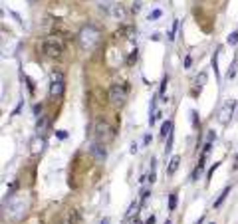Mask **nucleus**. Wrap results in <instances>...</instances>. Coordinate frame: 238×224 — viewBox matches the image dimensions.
<instances>
[{
  "label": "nucleus",
  "mask_w": 238,
  "mask_h": 224,
  "mask_svg": "<svg viewBox=\"0 0 238 224\" xmlns=\"http://www.w3.org/2000/svg\"><path fill=\"white\" fill-rule=\"evenodd\" d=\"M165 224H173V222H171V220H167V222H165Z\"/></svg>",
  "instance_id": "36"
},
{
  "label": "nucleus",
  "mask_w": 238,
  "mask_h": 224,
  "mask_svg": "<svg viewBox=\"0 0 238 224\" xmlns=\"http://www.w3.org/2000/svg\"><path fill=\"white\" fill-rule=\"evenodd\" d=\"M218 54H220V50H216L214 56H212V60H210V66H212V70H214L216 79H220V75H218Z\"/></svg>",
  "instance_id": "12"
},
{
  "label": "nucleus",
  "mask_w": 238,
  "mask_h": 224,
  "mask_svg": "<svg viewBox=\"0 0 238 224\" xmlns=\"http://www.w3.org/2000/svg\"><path fill=\"white\" fill-rule=\"evenodd\" d=\"M137 149H139V145H137V143H133V145H131V153H137Z\"/></svg>",
  "instance_id": "31"
},
{
  "label": "nucleus",
  "mask_w": 238,
  "mask_h": 224,
  "mask_svg": "<svg viewBox=\"0 0 238 224\" xmlns=\"http://www.w3.org/2000/svg\"><path fill=\"white\" fill-rule=\"evenodd\" d=\"M93 137H95V141H99V143H111L115 139V131L109 123H105V121H95Z\"/></svg>",
  "instance_id": "4"
},
{
  "label": "nucleus",
  "mask_w": 238,
  "mask_h": 224,
  "mask_svg": "<svg viewBox=\"0 0 238 224\" xmlns=\"http://www.w3.org/2000/svg\"><path fill=\"white\" fill-rule=\"evenodd\" d=\"M52 82H50V95L56 99V97H62L66 91V83H64V74L62 71H52Z\"/></svg>",
  "instance_id": "6"
},
{
  "label": "nucleus",
  "mask_w": 238,
  "mask_h": 224,
  "mask_svg": "<svg viewBox=\"0 0 238 224\" xmlns=\"http://www.w3.org/2000/svg\"><path fill=\"white\" fill-rule=\"evenodd\" d=\"M161 14H163V12L157 8V10H153L151 14H149V20H159V18H161Z\"/></svg>",
  "instance_id": "22"
},
{
  "label": "nucleus",
  "mask_w": 238,
  "mask_h": 224,
  "mask_svg": "<svg viewBox=\"0 0 238 224\" xmlns=\"http://www.w3.org/2000/svg\"><path fill=\"white\" fill-rule=\"evenodd\" d=\"M236 75V60H232L230 67H228V74H226V79H232Z\"/></svg>",
  "instance_id": "17"
},
{
  "label": "nucleus",
  "mask_w": 238,
  "mask_h": 224,
  "mask_svg": "<svg viewBox=\"0 0 238 224\" xmlns=\"http://www.w3.org/2000/svg\"><path fill=\"white\" fill-rule=\"evenodd\" d=\"M167 83H169V75H165V78L161 79V87H159V95H161V99H163V101H167V97H165V89H167Z\"/></svg>",
  "instance_id": "15"
},
{
  "label": "nucleus",
  "mask_w": 238,
  "mask_h": 224,
  "mask_svg": "<svg viewBox=\"0 0 238 224\" xmlns=\"http://www.w3.org/2000/svg\"><path fill=\"white\" fill-rule=\"evenodd\" d=\"M155 179H157V177H155V171H151V173H149V183H155Z\"/></svg>",
  "instance_id": "28"
},
{
  "label": "nucleus",
  "mask_w": 238,
  "mask_h": 224,
  "mask_svg": "<svg viewBox=\"0 0 238 224\" xmlns=\"http://www.w3.org/2000/svg\"><path fill=\"white\" fill-rule=\"evenodd\" d=\"M236 42H238V30H236V32H232L230 36H228V44H230V46H234Z\"/></svg>",
  "instance_id": "20"
},
{
  "label": "nucleus",
  "mask_w": 238,
  "mask_h": 224,
  "mask_svg": "<svg viewBox=\"0 0 238 224\" xmlns=\"http://www.w3.org/2000/svg\"><path fill=\"white\" fill-rule=\"evenodd\" d=\"M133 222H135V224H145V222H141L139 218H135V220H133Z\"/></svg>",
  "instance_id": "34"
},
{
  "label": "nucleus",
  "mask_w": 238,
  "mask_h": 224,
  "mask_svg": "<svg viewBox=\"0 0 238 224\" xmlns=\"http://www.w3.org/2000/svg\"><path fill=\"white\" fill-rule=\"evenodd\" d=\"M179 163H181V157H179V155H173L171 161H169V167H167V175H169V177H173L175 173H177Z\"/></svg>",
  "instance_id": "9"
},
{
  "label": "nucleus",
  "mask_w": 238,
  "mask_h": 224,
  "mask_svg": "<svg viewBox=\"0 0 238 224\" xmlns=\"http://www.w3.org/2000/svg\"><path fill=\"white\" fill-rule=\"evenodd\" d=\"M228 192H230V187H226V188H224L222 192H220V196H218V198H216V200H214V204H212V206H214V208H218V206H220V204H222V202H224V198L228 196Z\"/></svg>",
  "instance_id": "14"
},
{
  "label": "nucleus",
  "mask_w": 238,
  "mask_h": 224,
  "mask_svg": "<svg viewBox=\"0 0 238 224\" xmlns=\"http://www.w3.org/2000/svg\"><path fill=\"white\" fill-rule=\"evenodd\" d=\"M171 149H173V133L169 135V141H167V147H165V155H171Z\"/></svg>",
  "instance_id": "19"
},
{
  "label": "nucleus",
  "mask_w": 238,
  "mask_h": 224,
  "mask_svg": "<svg viewBox=\"0 0 238 224\" xmlns=\"http://www.w3.org/2000/svg\"><path fill=\"white\" fill-rule=\"evenodd\" d=\"M66 224H79V212L76 208H72L68 212V218H66Z\"/></svg>",
  "instance_id": "11"
},
{
  "label": "nucleus",
  "mask_w": 238,
  "mask_h": 224,
  "mask_svg": "<svg viewBox=\"0 0 238 224\" xmlns=\"http://www.w3.org/2000/svg\"><path fill=\"white\" fill-rule=\"evenodd\" d=\"M197 79H198V83H200V85H202V83L206 82V74H204V71H202V74H200V75H198Z\"/></svg>",
  "instance_id": "26"
},
{
  "label": "nucleus",
  "mask_w": 238,
  "mask_h": 224,
  "mask_svg": "<svg viewBox=\"0 0 238 224\" xmlns=\"http://www.w3.org/2000/svg\"><path fill=\"white\" fill-rule=\"evenodd\" d=\"M99 224H111V220H109V218H103V220L99 222Z\"/></svg>",
  "instance_id": "33"
},
{
  "label": "nucleus",
  "mask_w": 238,
  "mask_h": 224,
  "mask_svg": "<svg viewBox=\"0 0 238 224\" xmlns=\"http://www.w3.org/2000/svg\"><path fill=\"white\" fill-rule=\"evenodd\" d=\"M191 119H193V127H195V129H198L200 121H198V117H197V111H193V113H191Z\"/></svg>",
  "instance_id": "21"
},
{
  "label": "nucleus",
  "mask_w": 238,
  "mask_h": 224,
  "mask_svg": "<svg viewBox=\"0 0 238 224\" xmlns=\"http://www.w3.org/2000/svg\"><path fill=\"white\" fill-rule=\"evenodd\" d=\"M109 101L115 107H121L127 101V85L125 83H113L109 87Z\"/></svg>",
  "instance_id": "5"
},
{
  "label": "nucleus",
  "mask_w": 238,
  "mask_h": 224,
  "mask_svg": "<svg viewBox=\"0 0 238 224\" xmlns=\"http://www.w3.org/2000/svg\"><path fill=\"white\" fill-rule=\"evenodd\" d=\"M99 38H101V32H99L95 26H91V24L83 26L81 30H79V34H77L79 46H81L83 50H93L95 46H97Z\"/></svg>",
  "instance_id": "1"
},
{
  "label": "nucleus",
  "mask_w": 238,
  "mask_h": 224,
  "mask_svg": "<svg viewBox=\"0 0 238 224\" xmlns=\"http://www.w3.org/2000/svg\"><path fill=\"white\" fill-rule=\"evenodd\" d=\"M42 54L50 60H60L62 54H64V44L58 38H46L42 42Z\"/></svg>",
  "instance_id": "3"
},
{
  "label": "nucleus",
  "mask_w": 238,
  "mask_h": 224,
  "mask_svg": "<svg viewBox=\"0 0 238 224\" xmlns=\"http://www.w3.org/2000/svg\"><path fill=\"white\" fill-rule=\"evenodd\" d=\"M40 111H42V103H40V105H36V107H34V113H36V115H38Z\"/></svg>",
  "instance_id": "32"
},
{
  "label": "nucleus",
  "mask_w": 238,
  "mask_h": 224,
  "mask_svg": "<svg viewBox=\"0 0 238 224\" xmlns=\"http://www.w3.org/2000/svg\"><path fill=\"white\" fill-rule=\"evenodd\" d=\"M183 66H185L187 70H189V67L193 66V58H191V56H187V58H185V64H183Z\"/></svg>",
  "instance_id": "24"
},
{
  "label": "nucleus",
  "mask_w": 238,
  "mask_h": 224,
  "mask_svg": "<svg viewBox=\"0 0 238 224\" xmlns=\"http://www.w3.org/2000/svg\"><path fill=\"white\" fill-rule=\"evenodd\" d=\"M58 137H60V139H66V137H68V133H66V131H58Z\"/></svg>",
  "instance_id": "30"
},
{
  "label": "nucleus",
  "mask_w": 238,
  "mask_h": 224,
  "mask_svg": "<svg viewBox=\"0 0 238 224\" xmlns=\"http://www.w3.org/2000/svg\"><path fill=\"white\" fill-rule=\"evenodd\" d=\"M89 153H91V157L95 161H99V163H103V161L107 159V151H105V147H103V143H99V141H93L89 145Z\"/></svg>",
  "instance_id": "8"
},
{
  "label": "nucleus",
  "mask_w": 238,
  "mask_h": 224,
  "mask_svg": "<svg viewBox=\"0 0 238 224\" xmlns=\"http://www.w3.org/2000/svg\"><path fill=\"white\" fill-rule=\"evenodd\" d=\"M234 109H236V101L234 99L226 101V103L222 105V109H220V113H218V121H220V123H222V125L230 123L232 115H234Z\"/></svg>",
  "instance_id": "7"
},
{
  "label": "nucleus",
  "mask_w": 238,
  "mask_h": 224,
  "mask_svg": "<svg viewBox=\"0 0 238 224\" xmlns=\"http://www.w3.org/2000/svg\"><path fill=\"white\" fill-rule=\"evenodd\" d=\"M238 167V153H236V161H234V169Z\"/></svg>",
  "instance_id": "35"
},
{
  "label": "nucleus",
  "mask_w": 238,
  "mask_h": 224,
  "mask_svg": "<svg viewBox=\"0 0 238 224\" xmlns=\"http://www.w3.org/2000/svg\"><path fill=\"white\" fill-rule=\"evenodd\" d=\"M177 28H179V20H175V24H173V30L169 32V40H175V34H177Z\"/></svg>",
  "instance_id": "23"
},
{
  "label": "nucleus",
  "mask_w": 238,
  "mask_h": 224,
  "mask_svg": "<svg viewBox=\"0 0 238 224\" xmlns=\"http://www.w3.org/2000/svg\"><path fill=\"white\" fill-rule=\"evenodd\" d=\"M135 206H137V202H131V204H129V208H127V216H131V214H133Z\"/></svg>",
  "instance_id": "25"
},
{
  "label": "nucleus",
  "mask_w": 238,
  "mask_h": 224,
  "mask_svg": "<svg viewBox=\"0 0 238 224\" xmlns=\"http://www.w3.org/2000/svg\"><path fill=\"white\" fill-rule=\"evenodd\" d=\"M109 12H111V16H113V18H117V20H121L125 16V10H123V6H121V4H113V6L109 8Z\"/></svg>",
  "instance_id": "10"
},
{
  "label": "nucleus",
  "mask_w": 238,
  "mask_h": 224,
  "mask_svg": "<svg viewBox=\"0 0 238 224\" xmlns=\"http://www.w3.org/2000/svg\"><path fill=\"white\" fill-rule=\"evenodd\" d=\"M26 208H28V202L24 200L22 196H10L6 202H4V210L10 218L14 220H20V218L26 214Z\"/></svg>",
  "instance_id": "2"
},
{
  "label": "nucleus",
  "mask_w": 238,
  "mask_h": 224,
  "mask_svg": "<svg viewBox=\"0 0 238 224\" xmlns=\"http://www.w3.org/2000/svg\"><path fill=\"white\" fill-rule=\"evenodd\" d=\"M177 200H179L177 192H171V194H169V210H175V208H177Z\"/></svg>",
  "instance_id": "16"
},
{
  "label": "nucleus",
  "mask_w": 238,
  "mask_h": 224,
  "mask_svg": "<svg viewBox=\"0 0 238 224\" xmlns=\"http://www.w3.org/2000/svg\"><path fill=\"white\" fill-rule=\"evenodd\" d=\"M173 133V121H165L161 127V137H167V135Z\"/></svg>",
  "instance_id": "13"
},
{
  "label": "nucleus",
  "mask_w": 238,
  "mask_h": 224,
  "mask_svg": "<svg viewBox=\"0 0 238 224\" xmlns=\"http://www.w3.org/2000/svg\"><path fill=\"white\" fill-rule=\"evenodd\" d=\"M151 133H147V135H145V137H143V145H149V143H151Z\"/></svg>",
  "instance_id": "27"
},
{
  "label": "nucleus",
  "mask_w": 238,
  "mask_h": 224,
  "mask_svg": "<svg viewBox=\"0 0 238 224\" xmlns=\"http://www.w3.org/2000/svg\"><path fill=\"white\" fill-rule=\"evenodd\" d=\"M46 127H48V119H46V117H42V119L38 121V133H44Z\"/></svg>",
  "instance_id": "18"
},
{
  "label": "nucleus",
  "mask_w": 238,
  "mask_h": 224,
  "mask_svg": "<svg viewBox=\"0 0 238 224\" xmlns=\"http://www.w3.org/2000/svg\"><path fill=\"white\" fill-rule=\"evenodd\" d=\"M145 224H155V214H151V216L145 220Z\"/></svg>",
  "instance_id": "29"
}]
</instances>
